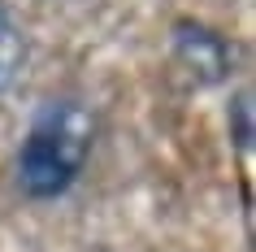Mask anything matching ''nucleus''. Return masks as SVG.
I'll list each match as a JSON object with an SVG mask.
<instances>
[{
    "mask_svg": "<svg viewBox=\"0 0 256 252\" xmlns=\"http://www.w3.org/2000/svg\"><path fill=\"white\" fill-rule=\"evenodd\" d=\"M96 122L78 100H44L18 148V183L35 200L66 196L92 152Z\"/></svg>",
    "mask_w": 256,
    "mask_h": 252,
    "instance_id": "nucleus-1",
    "label": "nucleus"
},
{
    "mask_svg": "<svg viewBox=\"0 0 256 252\" xmlns=\"http://www.w3.org/2000/svg\"><path fill=\"white\" fill-rule=\"evenodd\" d=\"M174 57H178V66L196 83H204V87L230 79V70H234V44L222 31L204 27V22H191V18L174 22Z\"/></svg>",
    "mask_w": 256,
    "mask_h": 252,
    "instance_id": "nucleus-2",
    "label": "nucleus"
},
{
    "mask_svg": "<svg viewBox=\"0 0 256 252\" xmlns=\"http://www.w3.org/2000/svg\"><path fill=\"white\" fill-rule=\"evenodd\" d=\"M26 61H30L26 31H22V22L0 5V92L18 87V79L26 74Z\"/></svg>",
    "mask_w": 256,
    "mask_h": 252,
    "instance_id": "nucleus-3",
    "label": "nucleus"
},
{
    "mask_svg": "<svg viewBox=\"0 0 256 252\" xmlns=\"http://www.w3.org/2000/svg\"><path fill=\"white\" fill-rule=\"evenodd\" d=\"M230 135H234V148H239V152L252 148V92H248V87L234 92V105H230Z\"/></svg>",
    "mask_w": 256,
    "mask_h": 252,
    "instance_id": "nucleus-4",
    "label": "nucleus"
}]
</instances>
